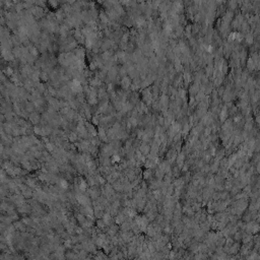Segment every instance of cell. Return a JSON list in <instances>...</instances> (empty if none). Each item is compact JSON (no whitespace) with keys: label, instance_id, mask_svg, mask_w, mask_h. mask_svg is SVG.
<instances>
[{"label":"cell","instance_id":"obj_1","mask_svg":"<svg viewBox=\"0 0 260 260\" xmlns=\"http://www.w3.org/2000/svg\"><path fill=\"white\" fill-rule=\"evenodd\" d=\"M120 161V156L119 155H114L112 159V162L113 163H118Z\"/></svg>","mask_w":260,"mask_h":260},{"label":"cell","instance_id":"obj_2","mask_svg":"<svg viewBox=\"0 0 260 260\" xmlns=\"http://www.w3.org/2000/svg\"><path fill=\"white\" fill-rule=\"evenodd\" d=\"M79 186H80L79 188H80V189H82V190H85V188H86V184H85L84 181H81V183H80V185H79Z\"/></svg>","mask_w":260,"mask_h":260},{"label":"cell","instance_id":"obj_3","mask_svg":"<svg viewBox=\"0 0 260 260\" xmlns=\"http://www.w3.org/2000/svg\"><path fill=\"white\" fill-rule=\"evenodd\" d=\"M61 186H62L63 188H67L68 184H67V182H66L65 180H62V181H61Z\"/></svg>","mask_w":260,"mask_h":260}]
</instances>
